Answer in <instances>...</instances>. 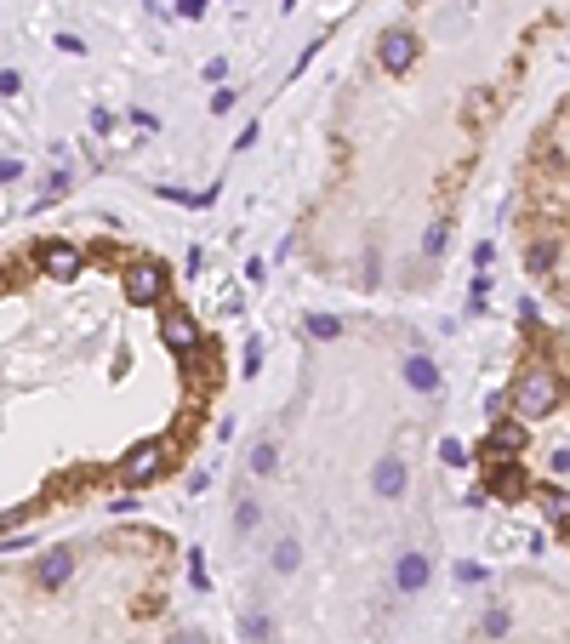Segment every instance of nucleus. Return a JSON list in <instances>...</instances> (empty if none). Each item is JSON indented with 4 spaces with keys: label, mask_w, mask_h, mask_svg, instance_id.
Instances as JSON below:
<instances>
[{
    "label": "nucleus",
    "mask_w": 570,
    "mask_h": 644,
    "mask_svg": "<svg viewBox=\"0 0 570 644\" xmlns=\"http://www.w3.org/2000/svg\"><path fill=\"white\" fill-rule=\"evenodd\" d=\"M565 405V382L559 371H547V365H531L519 382H514V417L531 428V422H547Z\"/></svg>",
    "instance_id": "nucleus-1"
},
{
    "label": "nucleus",
    "mask_w": 570,
    "mask_h": 644,
    "mask_svg": "<svg viewBox=\"0 0 570 644\" xmlns=\"http://www.w3.org/2000/svg\"><path fill=\"white\" fill-rule=\"evenodd\" d=\"M125 297H132L137 308L165 303V268L160 263H132V268H125Z\"/></svg>",
    "instance_id": "nucleus-2"
},
{
    "label": "nucleus",
    "mask_w": 570,
    "mask_h": 644,
    "mask_svg": "<svg viewBox=\"0 0 570 644\" xmlns=\"http://www.w3.org/2000/svg\"><path fill=\"white\" fill-rule=\"evenodd\" d=\"M40 274L46 280H80V268H86V251L80 246H69V240H52V246H40Z\"/></svg>",
    "instance_id": "nucleus-3"
},
{
    "label": "nucleus",
    "mask_w": 570,
    "mask_h": 644,
    "mask_svg": "<svg viewBox=\"0 0 570 644\" xmlns=\"http://www.w3.org/2000/svg\"><path fill=\"white\" fill-rule=\"evenodd\" d=\"M416 35L411 29H383V40H376V63H383L388 75H411V63H416Z\"/></svg>",
    "instance_id": "nucleus-4"
},
{
    "label": "nucleus",
    "mask_w": 570,
    "mask_h": 644,
    "mask_svg": "<svg viewBox=\"0 0 570 644\" xmlns=\"http://www.w3.org/2000/svg\"><path fill=\"white\" fill-rule=\"evenodd\" d=\"M485 497H502V502L525 497V468L514 457H496L491 450V462H485Z\"/></svg>",
    "instance_id": "nucleus-5"
},
{
    "label": "nucleus",
    "mask_w": 570,
    "mask_h": 644,
    "mask_svg": "<svg viewBox=\"0 0 570 644\" xmlns=\"http://www.w3.org/2000/svg\"><path fill=\"white\" fill-rule=\"evenodd\" d=\"M160 468H165V445H160V439H143V445L125 450L120 474H125V485H149V479L160 474Z\"/></svg>",
    "instance_id": "nucleus-6"
},
{
    "label": "nucleus",
    "mask_w": 570,
    "mask_h": 644,
    "mask_svg": "<svg viewBox=\"0 0 570 644\" xmlns=\"http://www.w3.org/2000/svg\"><path fill=\"white\" fill-rule=\"evenodd\" d=\"M160 337L172 342L177 354H195V348H200V326H195L183 308H165V314H160Z\"/></svg>",
    "instance_id": "nucleus-7"
},
{
    "label": "nucleus",
    "mask_w": 570,
    "mask_h": 644,
    "mask_svg": "<svg viewBox=\"0 0 570 644\" xmlns=\"http://www.w3.org/2000/svg\"><path fill=\"white\" fill-rule=\"evenodd\" d=\"M405 485L411 479H405V462H399V457H383V462L371 468V490H376V497L394 502V497H405Z\"/></svg>",
    "instance_id": "nucleus-8"
},
{
    "label": "nucleus",
    "mask_w": 570,
    "mask_h": 644,
    "mask_svg": "<svg viewBox=\"0 0 570 644\" xmlns=\"http://www.w3.org/2000/svg\"><path fill=\"white\" fill-rule=\"evenodd\" d=\"M394 588H399V593H422V588H428V553H399Z\"/></svg>",
    "instance_id": "nucleus-9"
},
{
    "label": "nucleus",
    "mask_w": 570,
    "mask_h": 644,
    "mask_svg": "<svg viewBox=\"0 0 570 644\" xmlns=\"http://www.w3.org/2000/svg\"><path fill=\"white\" fill-rule=\"evenodd\" d=\"M75 576V553L69 548H52L46 559H40V588H63Z\"/></svg>",
    "instance_id": "nucleus-10"
},
{
    "label": "nucleus",
    "mask_w": 570,
    "mask_h": 644,
    "mask_svg": "<svg viewBox=\"0 0 570 644\" xmlns=\"http://www.w3.org/2000/svg\"><path fill=\"white\" fill-rule=\"evenodd\" d=\"M491 450H496V457H519V450H525V422H491Z\"/></svg>",
    "instance_id": "nucleus-11"
},
{
    "label": "nucleus",
    "mask_w": 570,
    "mask_h": 644,
    "mask_svg": "<svg viewBox=\"0 0 570 644\" xmlns=\"http://www.w3.org/2000/svg\"><path fill=\"white\" fill-rule=\"evenodd\" d=\"M405 382H411L416 394H434V388H439V365H434L428 354H411V359H405Z\"/></svg>",
    "instance_id": "nucleus-12"
},
{
    "label": "nucleus",
    "mask_w": 570,
    "mask_h": 644,
    "mask_svg": "<svg viewBox=\"0 0 570 644\" xmlns=\"http://www.w3.org/2000/svg\"><path fill=\"white\" fill-rule=\"evenodd\" d=\"M274 462H280V445H274V439H257V445H251V474H257V479L274 474Z\"/></svg>",
    "instance_id": "nucleus-13"
},
{
    "label": "nucleus",
    "mask_w": 570,
    "mask_h": 644,
    "mask_svg": "<svg viewBox=\"0 0 570 644\" xmlns=\"http://www.w3.org/2000/svg\"><path fill=\"white\" fill-rule=\"evenodd\" d=\"M525 263H531V274H547V268H559V240H536Z\"/></svg>",
    "instance_id": "nucleus-14"
},
{
    "label": "nucleus",
    "mask_w": 570,
    "mask_h": 644,
    "mask_svg": "<svg viewBox=\"0 0 570 644\" xmlns=\"http://www.w3.org/2000/svg\"><path fill=\"white\" fill-rule=\"evenodd\" d=\"M240 633H245V644H268V639H274V616H263V610H251V616L240 621Z\"/></svg>",
    "instance_id": "nucleus-15"
},
{
    "label": "nucleus",
    "mask_w": 570,
    "mask_h": 644,
    "mask_svg": "<svg viewBox=\"0 0 570 644\" xmlns=\"http://www.w3.org/2000/svg\"><path fill=\"white\" fill-rule=\"evenodd\" d=\"M297 565H303V548H297V542H291V536H285V542L274 548V570H280V576H291Z\"/></svg>",
    "instance_id": "nucleus-16"
},
{
    "label": "nucleus",
    "mask_w": 570,
    "mask_h": 644,
    "mask_svg": "<svg viewBox=\"0 0 570 644\" xmlns=\"http://www.w3.org/2000/svg\"><path fill=\"white\" fill-rule=\"evenodd\" d=\"M336 331H343V319H331V314H308V337H320V342H331Z\"/></svg>",
    "instance_id": "nucleus-17"
},
{
    "label": "nucleus",
    "mask_w": 570,
    "mask_h": 644,
    "mask_svg": "<svg viewBox=\"0 0 570 644\" xmlns=\"http://www.w3.org/2000/svg\"><path fill=\"white\" fill-rule=\"evenodd\" d=\"M439 462H451V468H468V445H462V439H439Z\"/></svg>",
    "instance_id": "nucleus-18"
},
{
    "label": "nucleus",
    "mask_w": 570,
    "mask_h": 644,
    "mask_svg": "<svg viewBox=\"0 0 570 644\" xmlns=\"http://www.w3.org/2000/svg\"><path fill=\"white\" fill-rule=\"evenodd\" d=\"M257 525H263V508H257V502H240V513H235V530L245 536V530H257Z\"/></svg>",
    "instance_id": "nucleus-19"
},
{
    "label": "nucleus",
    "mask_w": 570,
    "mask_h": 644,
    "mask_svg": "<svg viewBox=\"0 0 570 644\" xmlns=\"http://www.w3.org/2000/svg\"><path fill=\"white\" fill-rule=\"evenodd\" d=\"M445 234H451V223H434L428 234H422V251H428V257H439V251H445Z\"/></svg>",
    "instance_id": "nucleus-20"
},
{
    "label": "nucleus",
    "mask_w": 570,
    "mask_h": 644,
    "mask_svg": "<svg viewBox=\"0 0 570 644\" xmlns=\"http://www.w3.org/2000/svg\"><path fill=\"white\" fill-rule=\"evenodd\" d=\"M240 365H245V371H240V377H257V371H263V342H257V337H251V342H245V359H240Z\"/></svg>",
    "instance_id": "nucleus-21"
},
{
    "label": "nucleus",
    "mask_w": 570,
    "mask_h": 644,
    "mask_svg": "<svg viewBox=\"0 0 570 644\" xmlns=\"http://www.w3.org/2000/svg\"><path fill=\"white\" fill-rule=\"evenodd\" d=\"M235 86H217V92H211V115H228V109H235Z\"/></svg>",
    "instance_id": "nucleus-22"
},
{
    "label": "nucleus",
    "mask_w": 570,
    "mask_h": 644,
    "mask_svg": "<svg viewBox=\"0 0 570 644\" xmlns=\"http://www.w3.org/2000/svg\"><path fill=\"white\" fill-rule=\"evenodd\" d=\"M508 633V610H485V639H502Z\"/></svg>",
    "instance_id": "nucleus-23"
},
{
    "label": "nucleus",
    "mask_w": 570,
    "mask_h": 644,
    "mask_svg": "<svg viewBox=\"0 0 570 644\" xmlns=\"http://www.w3.org/2000/svg\"><path fill=\"white\" fill-rule=\"evenodd\" d=\"M468 120L479 126V120H491V92H474V103H468Z\"/></svg>",
    "instance_id": "nucleus-24"
},
{
    "label": "nucleus",
    "mask_w": 570,
    "mask_h": 644,
    "mask_svg": "<svg viewBox=\"0 0 570 644\" xmlns=\"http://www.w3.org/2000/svg\"><path fill=\"white\" fill-rule=\"evenodd\" d=\"M57 52H69V57H86V40H80V35H57Z\"/></svg>",
    "instance_id": "nucleus-25"
},
{
    "label": "nucleus",
    "mask_w": 570,
    "mask_h": 644,
    "mask_svg": "<svg viewBox=\"0 0 570 644\" xmlns=\"http://www.w3.org/2000/svg\"><path fill=\"white\" fill-rule=\"evenodd\" d=\"M491 263H496V246L479 240V246H474V268H491Z\"/></svg>",
    "instance_id": "nucleus-26"
},
{
    "label": "nucleus",
    "mask_w": 570,
    "mask_h": 644,
    "mask_svg": "<svg viewBox=\"0 0 570 644\" xmlns=\"http://www.w3.org/2000/svg\"><path fill=\"white\" fill-rule=\"evenodd\" d=\"M547 519L565 525V490H554V497H547Z\"/></svg>",
    "instance_id": "nucleus-27"
},
{
    "label": "nucleus",
    "mask_w": 570,
    "mask_h": 644,
    "mask_svg": "<svg viewBox=\"0 0 570 644\" xmlns=\"http://www.w3.org/2000/svg\"><path fill=\"white\" fill-rule=\"evenodd\" d=\"M17 86H24V80H17V69H0V97H17Z\"/></svg>",
    "instance_id": "nucleus-28"
},
{
    "label": "nucleus",
    "mask_w": 570,
    "mask_h": 644,
    "mask_svg": "<svg viewBox=\"0 0 570 644\" xmlns=\"http://www.w3.org/2000/svg\"><path fill=\"white\" fill-rule=\"evenodd\" d=\"M24 177V160H0V183H17Z\"/></svg>",
    "instance_id": "nucleus-29"
},
{
    "label": "nucleus",
    "mask_w": 570,
    "mask_h": 644,
    "mask_svg": "<svg viewBox=\"0 0 570 644\" xmlns=\"http://www.w3.org/2000/svg\"><path fill=\"white\" fill-rule=\"evenodd\" d=\"M177 12L188 17V24H195V17H205V0H177Z\"/></svg>",
    "instance_id": "nucleus-30"
},
{
    "label": "nucleus",
    "mask_w": 570,
    "mask_h": 644,
    "mask_svg": "<svg viewBox=\"0 0 570 644\" xmlns=\"http://www.w3.org/2000/svg\"><path fill=\"white\" fill-rule=\"evenodd\" d=\"M165 644H205V639H200V633H172Z\"/></svg>",
    "instance_id": "nucleus-31"
}]
</instances>
